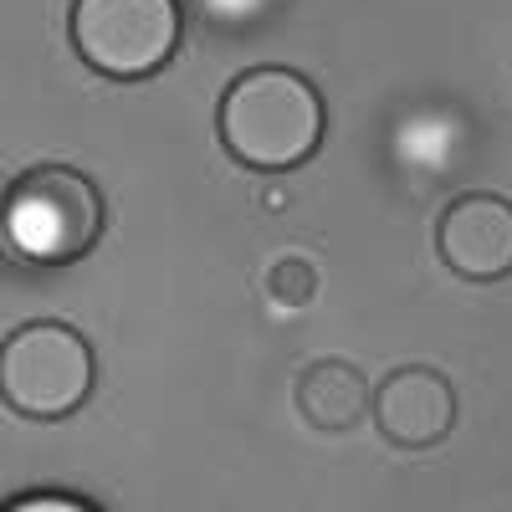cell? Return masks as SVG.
I'll return each instance as SVG.
<instances>
[{
	"instance_id": "6da1fadb",
	"label": "cell",
	"mask_w": 512,
	"mask_h": 512,
	"mask_svg": "<svg viewBox=\"0 0 512 512\" xmlns=\"http://www.w3.org/2000/svg\"><path fill=\"white\" fill-rule=\"evenodd\" d=\"M323 123L328 113L318 88L292 67H246L241 77H231L216 113L226 154L256 175L308 164L323 144Z\"/></svg>"
},
{
	"instance_id": "7a4b0ae2",
	"label": "cell",
	"mask_w": 512,
	"mask_h": 512,
	"mask_svg": "<svg viewBox=\"0 0 512 512\" xmlns=\"http://www.w3.org/2000/svg\"><path fill=\"white\" fill-rule=\"evenodd\" d=\"M0 231L31 262H77L103 236V195L77 169L41 164L11 185Z\"/></svg>"
},
{
	"instance_id": "3957f363",
	"label": "cell",
	"mask_w": 512,
	"mask_h": 512,
	"mask_svg": "<svg viewBox=\"0 0 512 512\" xmlns=\"http://www.w3.org/2000/svg\"><path fill=\"white\" fill-rule=\"evenodd\" d=\"M93 395V344L72 323H21L0 344V400L21 420H67Z\"/></svg>"
},
{
	"instance_id": "277c9868",
	"label": "cell",
	"mask_w": 512,
	"mask_h": 512,
	"mask_svg": "<svg viewBox=\"0 0 512 512\" xmlns=\"http://www.w3.org/2000/svg\"><path fill=\"white\" fill-rule=\"evenodd\" d=\"M72 47L113 82L154 77L180 47V0H72Z\"/></svg>"
},
{
	"instance_id": "5b68a950",
	"label": "cell",
	"mask_w": 512,
	"mask_h": 512,
	"mask_svg": "<svg viewBox=\"0 0 512 512\" xmlns=\"http://www.w3.org/2000/svg\"><path fill=\"white\" fill-rule=\"evenodd\" d=\"M369 415L390 446L431 451L456 431V390L441 369L405 364L390 379H379V390L369 395Z\"/></svg>"
},
{
	"instance_id": "8992f818",
	"label": "cell",
	"mask_w": 512,
	"mask_h": 512,
	"mask_svg": "<svg viewBox=\"0 0 512 512\" xmlns=\"http://www.w3.org/2000/svg\"><path fill=\"white\" fill-rule=\"evenodd\" d=\"M441 262L466 282H497L512 272V200L492 190L456 195L436 226Z\"/></svg>"
},
{
	"instance_id": "52a82bcc",
	"label": "cell",
	"mask_w": 512,
	"mask_h": 512,
	"mask_svg": "<svg viewBox=\"0 0 512 512\" xmlns=\"http://www.w3.org/2000/svg\"><path fill=\"white\" fill-rule=\"evenodd\" d=\"M297 410L318 431H349L369 415V379L349 359H318L297 374Z\"/></svg>"
},
{
	"instance_id": "ba28073f",
	"label": "cell",
	"mask_w": 512,
	"mask_h": 512,
	"mask_svg": "<svg viewBox=\"0 0 512 512\" xmlns=\"http://www.w3.org/2000/svg\"><path fill=\"white\" fill-rule=\"evenodd\" d=\"M267 287H272L277 308H308L318 297V267L308 256H277L272 272H267Z\"/></svg>"
},
{
	"instance_id": "9c48e42d",
	"label": "cell",
	"mask_w": 512,
	"mask_h": 512,
	"mask_svg": "<svg viewBox=\"0 0 512 512\" xmlns=\"http://www.w3.org/2000/svg\"><path fill=\"white\" fill-rule=\"evenodd\" d=\"M0 512H98V507L82 502V497H67V492H31V497L6 502Z\"/></svg>"
}]
</instances>
